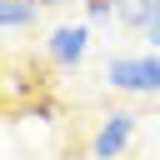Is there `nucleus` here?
Returning <instances> with one entry per match:
<instances>
[{
  "instance_id": "obj_1",
  "label": "nucleus",
  "mask_w": 160,
  "mask_h": 160,
  "mask_svg": "<svg viewBox=\"0 0 160 160\" xmlns=\"http://www.w3.org/2000/svg\"><path fill=\"white\" fill-rule=\"evenodd\" d=\"M105 85H115V90H125V95H160V50H145V55H110Z\"/></svg>"
},
{
  "instance_id": "obj_2",
  "label": "nucleus",
  "mask_w": 160,
  "mask_h": 160,
  "mask_svg": "<svg viewBox=\"0 0 160 160\" xmlns=\"http://www.w3.org/2000/svg\"><path fill=\"white\" fill-rule=\"evenodd\" d=\"M135 130H140V115L135 110H110L100 120V130L90 135V155L95 160H120L130 145H135Z\"/></svg>"
},
{
  "instance_id": "obj_3",
  "label": "nucleus",
  "mask_w": 160,
  "mask_h": 160,
  "mask_svg": "<svg viewBox=\"0 0 160 160\" xmlns=\"http://www.w3.org/2000/svg\"><path fill=\"white\" fill-rule=\"evenodd\" d=\"M45 55L60 65V70H75L85 55H90V25H55L45 35Z\"/></svg>"
},
{
  "instance_id": "obj_4",
  "label": "nucleus",
  "mask_w": 160,
  "mask_h": 160,
  "mask_svg": "<svg viewBox=\"0 0 160 160\" xmlns=\"http://www.w3.org/2000/svg\"><path fill=\"white\" fill-rule=\"evenodd\" d=\"M155 5H160V0H115V20H120L125 30H150Z\"/></svg>"
},
{
  "instance_id": "obj_5",
  "label": "nucleus",
  "mask_w": 160,
  "mask_h": 160,
  "mask_svg": "<svg viewBox=\"0 0 160 160\" xmlns=\"http://www.w3.org/2000/svg\"><path fill=\"white\" fill-rule=\"evenodd\" d=\"M40 15L35 0H0V30H30Z\"/></svg>"
},
{
  "instance_id": "obj_6",
  "label": "nucleus",
  "mask_w": 160,
  "mask_h": 160,
  "mask_svg": "<svg viewBox=\"0 0 160 160\" xmlns=\"http://www.w3.org/2000/svg\"><path fill=\"white\" fill-rule=\"evenodd\" d=\"M85 15H90V25L115 20V0H85Z\"/></svg>"
},
{
  "instance_id": "obj_7",
  "label": "nucleus",
  "mask_w": 160,
  "mask_h": 160,
  "mask_svg": "<svg viewBox=\"0 0 160 160\" xmlns=\"http://www.w3.org/2000/svg\"><path fill=\"white\" fill-rule=\"evenodd\" d=\"M145 40H150V50H160V5H155V20H150V30H145Z\"/></svg>"
},
{
  "instance_id": "obj_8",
  "label": "nucleus",
  "mask_w": 160,
  "mask_h": 160,
  "mask_svg": "<svg viewBox=\"0 0 160 160\" xmlns=\"http://www.w3.org/2000/svg\"><path fill=\"white\" fill-rule=\"evenodd\" d=\"M35 5H40V10H45V5H60V0H35Z\"/></svg>"
}]
</instances>
